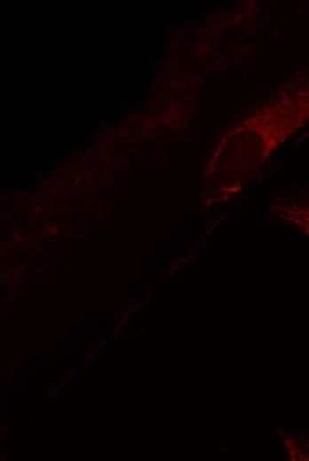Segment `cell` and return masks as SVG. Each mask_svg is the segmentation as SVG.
Listing matches in <instances>:
<instances>
[{
	"instance_id": "1",
	"label": "cell",
	"mask_w": 309,
	"mask_h": 461,
	"mask_svg": "<svg viewBox=\"0 0 309 461\" xmlns=\"http://www.w3.org/2000/svg\"><path fill=\"white\" fill-rule=\"evenodd\" d=\"M221 449H222L223 451H227V449H228V448H227V446L226 445L225 442L222 443Z\"/></svg>"
}]
</instances>
